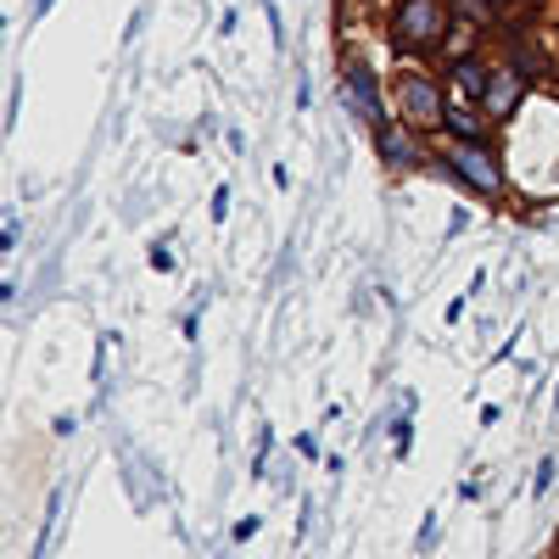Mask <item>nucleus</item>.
Here are the masks:
<instances>
[{"label":"nucleus","mask_w":559,"mask_h":559,"mask_svg":"<svg viewBox=\"0 0 559 559\" xmlns=\"http://www.w3.org/2000/svg\"><path fill=\"white\" fill-rule=\"evenodd\" d=\"M554 559H559V548H554Z\"/></svg>","instance_id":"obj_12"},{"label":"nucleus","mask_w":559,"mask_h":559,"mask_svg":"<svg viewBox=\"0 0 559 559\" xmlns=\"http://www.w3.org/2000/svg\"><path fill=\"white\" fill-rule=\"evenodd\" d=\"M442 168L464 185V191H476V197H503V168L492 163V146H471V140H442Z\"/></svg>","instance_id":"obj_2"},{"label":"nucleus","mask_w":559,"mask_h":559,"mask_svg":"<svg viewBox=\"0 0 559 559\" xmlns=\"http://www.w3.org/2000/svg\"><path fill=\"white\" fill-rule=\"evenodd\" d=\"M376 146L392 168H426V152H419V140L397 134V129H376Z\"/></svg>","instance_id":"obj_7"},{"label":"nucleus","mask_w":559,"mask_h":559,"mask_svg":"<svg viewBox=\"0 0 559 559\" xmlns=\"http://www.w3.org/2000/svg\"><path fill=\"white\" fill-rule=\"evenodd\" d=\"M487 7H492L498 17H509V12H515V7H521V0H487Z\"/></svg>","instance_id":"obj_11"},{"label":"nucleus","mask_w":559,"mask_h":559,"mask_svg":"<svg viewBox=\"0 0 559 559\" xmlns=\"http://www.w3.org/2000/svg\"><path fill=\"white\" fill-rule=\"evenodd\" d=\"M521 96H526V79H521L515 68H509V62H492V73H487V96H481V112H487L492 123H503V118H515Z\"/></svg>","instance_id":"obj_5"},{"label":"nucleus","mask_w":559,"mask_h":559,"mask_svg":"<svg viewBox=\"0 0 559 559\" xmlns=\"http://www.w3.org/2000/svg\"><path fill=\"white\" fill-rule=\"evenodd\" d=\"M548 481H554V459H543V464H537V481H532V492H548Z\"/></svg>","instance_id":"obj_10"},{"label":"nucleus","mask_w":559,"mask_h":559,"mask_svg":"<svg viewBox=\"0 0 559 559\" xmlns=\"http://www.w3.org/2000/svg\"><path fill=\"white\" fill-rule=\"evenodd\" d=\"M487 73H492V62H481V57H453V68H448V90H453V102L481 107V96H487Z\"/></svg>","instance_id":"obj_6"},{"label":"nucleus","mask_w":559,"mask_h":559,"mask_svg":"<svg viewBox=\"0 0 559 559\" xmlns=\"http://www.w3.org/2000/svg\"><path fill=\"white\" fill-rule=\"evenodd\" d=\"M342 90H347V107L369 123V129H386V107H381V84H376V68L369 62H347L342 73Z\"/></svg>","instance_id":"obj_4"},{"label":"nucleus","mask_w":559,"mask_h":559,"mask_svg":"<svg viewBox=\"0 0 559 559\" xmlns=\"http://www.w3.org/2000/svg\"><path fill=\"white\" fill-rule=\"evenodd\" d=\"M509 68H515L526 84H532V79H548V57H543V45H532L526 34H515V39H509Z\"/></svg>","instance_id":"obj_8"},{"label":"nucleus","mask_w":559,"mask_h":559,"mask_svg":"<svg viewBox=\"0 0 559 559\" xmlns=\"http://www.w3.org/2000/svg\"><path fill=\"white\" fill-rule=\"evenodd\" d=\"M487 112H464V102H448V123H442V134H453V140H471V146H487V123H481Z\"/></svg>","instance_id":"obj_9"},{"label":"nucleus","mask_w":559,"mask_h":559,"mask_svg":"<svg viewBox=\"0 0 559 559\" xmlns=\"http://www.w3.org/2000/svg\"><path fill=\"white\" fill-rule=\"evenodd\" d=\"M397 96H403V118L419 129H442L448 123V102H442V84L431 73H397Z\"/></svg>","instance_id":"obj_3"},{"label":"nucleus","mask_w":559,"mask_h":559,"mask_svg":"<svg viewBox=\"0 0 559 559\" xmlns=\"http://www.w3.org/2000/svg\"><path fill=\"white\" fill-rule=\"evenodd\" d=\"M453 0H392V45L397 57H431L453 28Z\"/></svg>","instance_id":"obj_1"}]
</instances>
